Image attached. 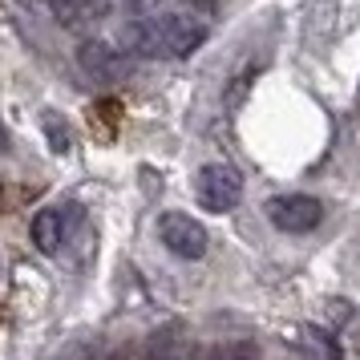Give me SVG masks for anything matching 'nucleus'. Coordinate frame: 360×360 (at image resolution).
Wrapping results in <instances>:
<instances>
[{
	"instance_id": "obj_8",
	"label": "nucleus",
	"mask_w": 360,
	"mask_h": 360,
	"mask_svg": "<svg viewBox=\"0 0 360 360\" xmlns=\"http://www.w3.org/2000/svg\"><path fill=\"white\" fill-rule=\"evenodd\" d=\"M49 13L61 25H85L110 13V0H49Z\"/></svg>"
},
{
	"instance_id": "obj_1",
	"label": "nucleus",
	"mask_w": 360,
	"mask_h": 360,
	"mask_svg": "<svg viewBox=\"0 0 360 360\" xmlns=\"http://www.w3.org/2000/svg\"><path fill=\"white\" fill-rule=\"evenodd\" d=\"M207 41V17L191 13V8H162L138 17L122 29V49L130 57H146V61H170V57H191L202 49Z\"/></svg>"
},
{
	"instance_id": "obj_4",
	"label": "nucleus",
	"mask_w": 360,
	"mask_h": 360,
	"mask_svg": "<svg viewBox=\"0 0 360 360\" xmlns=\"http://www.w3.org/2000/svg\"><path fill=\"white\" fill-rule=\"evenodd\" d=\"M154 231H158V239H162L179 259H202V255H207V227H202L198 219H191V214L162 211L158 223H154Z\"/></svg>"
},
{
	"instance_id": "obj_10",
	"label": "nucleus",
	"mask_w": 360,
	"mask_h": 360,
	"mask_svg": "<svg viewBox=\"0 0 360 360\" xmlns=\"http://www.w3.org/2000/svg\"><path fill=\"white\" fill-rule=\"evenodd\" d=\"M45 130H49V146L57 150V154H65V150H69V130H65V122H57L53 114H45Z\"/></svg>"
},
{
	"instance_id": "obj_7",
	"label": "nucleus",
	"mask_w": 360,
	"mask_h": 360,
	"mask_svg": "<svg viewBox=\"0 0 360 360\" xmlns=\"http://www.w3.org/2000/svg\"><path fill=\"white\" fill-rule=\"evenodd\" d=\"M146 360H202V348H195L182 332L166 328L146 344Z\"/></svg>"
},
{
	"instance_id": "obj_6",
	"label": "nucleus",
	"mask_w": 360,
	"mask_h": 360,
	"mask_svg": "<svg viewBox=\"0 0 360 360\" xmlns=\"http://www.w3.org/2000/svg\"><path fill=\"white\" fill-rule=\"evenodd\" d=\"M29 235H33L37 251H45V255H61V247H65V239H69L65 211H61V207H41V211L33 214Z\"/></svg>"
},
{
	"instance_id": "obj_3",
	"label": "nucleus",
	"mask_w": 360,
	"mask_h": 360,
	"mask_svg": "<svg viewBox=\"0 0 360 360\" xmlns=\"http://www.w3.org/2000/svg\"><path fill=\"white\" fill-rule=\"evenodd\" d=\"M195 195L211 214H223V211H231V207L239 202L243 179H239V170H235L231 162H207L195 174Z\"/></svg>"
},
{
	"instance_id": "obj_5",
	"label": "nucleus",
	"mask_w": 360,
	"mask_h": 360,
	"mask_svg": "<svg viewBox=\"0 0 360 360\" xmlns=\"http://www.w3.org/2000/svg\"><path fill=\"white\" fill-rule=\"evenodd\" d=\"M267 219L276 231H288V235H308V231L320 227L324 219V202L311 195H276L267 202Z\"/></svg>"
},
{
	"instance_id": "obj_12",
	"label": "nucleus",
	"mask_w": 360,
	"mask_h": 360,
	"mask_svg": "<svg viewBox=\"0 0 360 360\" xmlns=\"http://www.w3.org/2000/svg\"><path fill=\"white\" fill-rule=\"evenodd\" d=\"M8 150H13V138H8V126H4V122H0V158H4V154H8Z\"/></svg>"
},
{
	"instance_id": "obj_11",
	"label": "nucleus",
	"mask_w": 360,
	"mask_h": 360,
	"mask_svg": "<svg viewBox=\"0 0 360 360\" xmlns=\"http://www.w3.org/2000/svg\"><path fill=\"white\" fill-rule=\"evenodd\" d=\"M179 4H182V8H191V13H202V17L214 8V0H179Z\"/></svg>"
},
{
	"instance_id": "obj_13",
	"label": "nucleus",
	"mask_w": 360,
	"mask_h": 360,
	"mask_svg": "<svg viewBox=\"0 0 360 360\" xmlns=\"http://www.w3.org/2000/svg\"><path fill=\"white\" fill-rule=\"evenodd\" d=\"M110 360H122V356H110Z\"/></svg>"
},
{
	"instance_id": "obj_9",
	"label": "nucleus",
	"mask_w": 360,
	"mask_h": 360,
	"mask_svg": "<svg viewBox=\"0 0 360 360\" xmlns=\"http://www.w3.org/2000/svg\"><path fill=\"white\" fill-rule=\"evenodd\" d=\"M202 360H255V352H251L247 344H223V348L202 352Z\"/></svg>"
},
{
	"instance_id": "obj_2",
	"label": "nucleus",
	"mask_w": 360,
	"mask_h": 360,
	"mask_svg": "<svg viewBox=\"0 0 360 360\" xmlns=\"http://www.w3.org/2000/svg\"><path fill=\"white\" fill-rule=\"evenodd\" d=\"M77 65L94 85H117L126 73H130V53L114 45V41H101V37H89L77 45Z\"/></svg>"
}]
</instances>
